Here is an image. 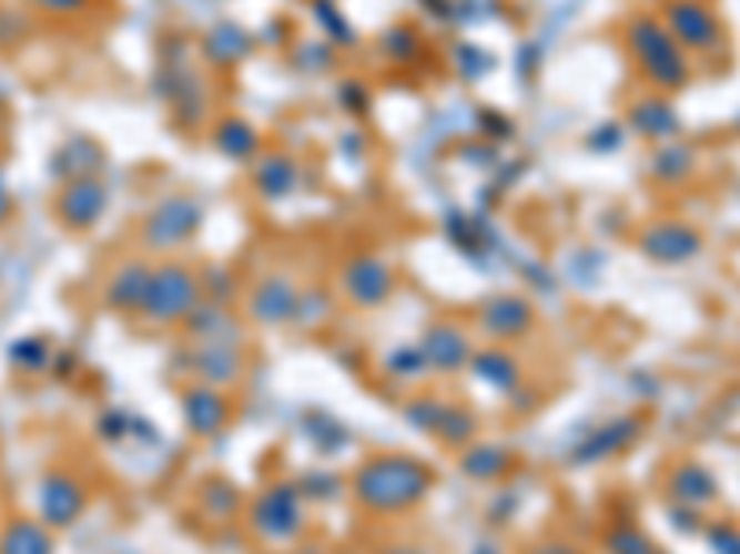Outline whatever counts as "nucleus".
<instances>
[{
  "mask_svg": "<svg viewBox=\"0 0 740 554\" xmlns=\"http://www.w3.org/2000/svg\"><path fill=\"white\" fill-rule=\"evenodd\" d=\"M429 484H434V476L423 462L385 454V459H374L359 470L356 499L367 510H378V514H396V510L415 506L429 492Z\"/></svg>",
  "mask_w": 740,
  "mask_h": 554,
  "instance_id": "1",
  "label": "nucleus"
},
{
  "mask_svg": "<svg viewBox=\"0 0 740 554\" xmlns=\"http://www.w3.org/2000/svg\"><path fill=\"white\" fill-rule=\"evenodd\" d=\"M629 49H633L640 74L648 82H656L662 89H678L689 82V60H685V49L673 41V33L662 27L659 19L637 16L626 30Z\"/></svg>",
  "mask_w": 740,
  "mask_h": 554,
  "instance_id": "2",
  "label": "nucleus"
},
{
  "mask_svg": "<svg viewBox=\"0 0 740 554\" xmlns=\"http://www.w3.org/2000/svg\"><path fill=\"white\" fill-rule=\"evenodd\" d=\"M201 307V277L185 266H163L149 277V293L141 304V315L152 321H179L193 318V310Z\"/></svg>",
  "mask_w": 740,
  "mask_h": 554,
  "instance_id": "3",
  "label": "nucleus"
},
{
  "mask_svg": "<svg viewBox=\"0 0 740 554\" xmlns=\"http://www.w3.org/2000/svg\"><path fill=\"white\" fill-rule=\"evenodd\" d=\"M667 22H670L673 41H678L681 49L711 52L722 44V22H718L707 0H670Z\"/></svg>",
  "mask_w": 740,
  "mask_h": 554,
  "instance_id": "4",
  "label": "nucleus"
},
{
  "mask_svg": "<svg viewBox=\"0 0 740 554\" xmlns=\"http://www.w3.org/2000/svg\"><path fill=\"white\" fill-rule=\"evenodd\" d=\"M196 222H201V207L193 204V199H168L163 207L152 211L149 226H145V240L152 248H171V244L185 240L190 233L196 229Z\"/></svg>",
  "mask_w": 740,
  "mask_h": 554,
  "instance_id": "5",
  "label": "nucleus"
},
{
  "mask_svg": "<svg viewBox=\"0 0 740 554\" xmlns=\"http://www.w3.org/2000/svg\"><path fill=\"white\" fill-rule=\"evenodd\" d=\"M252 521L263 536L271 540H285L301 529V503H296L293 488H271V492L260 495L256 510H252Z\"/></svg>",
  "mask_w": 740,
  "mask_h": 554,
  "instance_id": "6",
  "label": "nucleus"
},
{
  "mask_svg": "<svg viewBox=\"0 0 740 554\" xmlns=\"http://www.w3.org/2000/svg\"><path fill=\"white\" fill-rule=\"evenodd\" d=\"M341 281H345V293L363 307H378L393 296V274L378 259H371V255L352 259L345 266V274H341Z\"/></svg>",
  "mask_w": 740,
  "mask_h": 554,
  "instance_id": "7",
  "label": "nucleus"
},
{
  "mask_svg": "<svg viewBox=\"0 0 740 554\" xmlns=\"http://www.w3.org/2000/svg\"><path fill=\"white\" fill-rule=\"evenodd\" d=\"M38 506H41V517H45L52 529H63L82 514L85 492L79 488V481H71V476L52 473V476H45V484H41Z\"/></svg>",
  "mask_w": 740,
  "mask_h": 554,
  "instance_id": "8",
  "label": "nucleus"
},
{
  "mask_svg": "<svg viewBox=\"0 0 740 554\" xmlns=\"http://www.w3.org/2000/svg\"><path fill=\"white\" fill-rule=\"evenodd\" d=\"M185 407V421H190V429L196 437H215L219 429L230 421V407L223 392H215V388H190L182 399Z\"/></svg>",
  "mask_w": 740,
  "mask_h": 554,
  "instance_id": "9",
  "label": "nucleus"
},
{
  "mask_svg": "<svg viewBox=\"0 0 740 554\" xmlns=\"http://www.w3.org/2000/svg\"><path fill=\"white\" fill-rule=\"evenodd\" d=\"M667 492H670L673 503H681V506H689V510H700V506L714 503V499H718V484H714V476L703 470V465L681 462L678 470L670 473Z\"/></svg>",
  "mask_w": 740,
  "mask_h": 554,
  "instance_id": "10",
  "label": "nucleus"
},
{
  "mask_svg": "<svg viewBox=\"0 0 740 554\" xmlns=\"http://www.w3.org/2000/svg\"><path fill=\"white\" fill-rule=\"evenodd\" d=\"M645 252L662 263H685L700 252V237L689 226H681V222H667V226L645 233Z\"/></svg>",
  "mask_w": 740,
  "mask_h": 554,
  "instance_id": "11",
  "label": "nucleus"
},
{
  "mask_svg": "<svg viewBox=\"0 0 740 554\" xmlns=\"http://www.w3.org/2000/svg\"><path fill=\"white\" fill-rule=\"evenodd\" d=\"M481 326H485V332H493L496 340H511V337H518V332H526L529 326H534V310H529L526 299L504 296V299L485 304Z\"/></svg>",
  "mask_w": 740,
  "mask_h": 554,
  "instance_id": "12",
  "label": "nucleus"
},
{
  "mask_svg": "<svg viewBox=\"0 0 740 554\" xmlns=\"http://www.w3.org/2000/svg\"><path fill=\"white\" fill-rule=\"evenodd\" d=\"M108 204V193L101 182H74L60 199V215L68 226H93Z\"/></svg>",
  "mask_w": 740,
  "mask_h": 554,
  "instance_id": "13",
  "label": "nucleus"
},
{
  "mask_svg": "<svg viewBox=\"0 0 740 554\" xmlns=\"http://www.w3.org/2000/svg\"><path fill=\"white\" fill-rule=\"evenodd\" d=\"M426 366L434 370H459L470 359V340L456 326H437L426 332Z\"/></svg>",
  "mask_w": 740,
  "mask_h": 554,
  "instance_id": "14",
  "label": "nucleus"
},
{
  "mask_svg": "<svg viewBox=\"0 0 740 554\" xmlns=\"http://www.w3.org/2000/svg\"><path fill=\"white\" fill-rule=\"evenodd\" d=\"M252 310H256V318H263V321H282V318H290L293 310H296V293H293V285L285 281V277H267L256 293H252Z\"/></svg>",
  "mask_w": 740,
  "mask_h": 554,
  "instance_id": "15",
  "label": "nucleus"
},
{
  "mask_svg": "<svg viewBox=\"0 0 740 554\" xmlns=\"http://www.w3.org/2000/svg\"><path fill=\"white\" fill-rule=\"evenodd\" d=\"M149 270L145 266H123L112 285H108V299L119 307V310H141V304H145V293H149Z\"/></svg>",
  "mask_w": 740,
  "mask_h": 554,
  "instance_id": "16",
  "label": "nucleus"
},
{
  "mask_svg": "<svg viewBox=\"0 0 740 554\" xmlns=\"http://www.w3.org/2000/svg\"><path fill=\"white\" fill-rule=\"evenodd\" d=\"M0 554H52L49 532L34 521H12L0 536Z\"/></svg>",
  "mask_w": 740,
  "mask_h": 554,
  "instance_id": "17",
  "label": "nucleus"
},
{
  "mask_svg": "<svg viewBox=\"0 0 740 554\" xmlns=\"http://www.w3.org/2000/svg\"><path fill=\"white\" fill-rule=\"evenodd\" d=\"M633 126L640 133H648V137H667V133L678 130V119H673V111L667 107V100L651 96L633 107Z\"/></svg>",
  "mask_w": 740,
  "mask_h": 554,
  "instance_id": "18",
  "label": "nucleus"
},
{
  "mask_svg": "<svg viewBox=\"0 0 740 554\" xmlns=\"http://www.w3.org/2000/svg\"><path fill=\"white\" fill-rule=\"evenodd\" d=\"M215 144L226 155H234V160H249V155L260 148V133H256V126H249V122L234 119V122H223V126H219Z\"/></svg>",
  "mask_w": 740,
  "mask_h": 554,
  "instance_id": "19",
  "label": "nucleus"
},
{
  "mask_svg": "<svg viewBox=\"0 0 740 554\" xmlns=\"http://www.w3.org/2000/svg\"><path fill=\"white\" fill-rule=\"evenodd\" d=\"M604 543H607V551L611 554H656V543H651L645 532L633 529V525H615L604 536Z\"/></svg>",
  "mask_w": 740,
  "mask_h": 554,
  "instance_id": "20",
  "label": "nucleus"
},
{
  "mask_svg": "<svg viewBox=\"0 0 740 554\" xmlns=\"http://www.w3.org/2000/svg\"><path fill=\"white\" fill-rule=\"evenodd\" d=\"M637 429H640V421H618V425H607L600 437H596V443H589V448H585V459H604V454L618 451L629 437H633Z\"/></svg>",
  "mask_w": 740,
  "mask_h": 554,
  "instance_id": "21",
  "label": "nucleus"
},
{
  "mask_svg": "<svg viewBox=\"0 0 740 554\" xmlns=\"http://www.w3.org/2000/svg\"><path fill=\"white\" fill-rule=\"evenodd\" d=\"M271 166H274V177H260V188L267 196H285L293 188L296 166L285 160V155H271Z\"/></svg>",
  "mask_w": 740,
  "mask_h": 554,
  "instance_id": "22",
  "label": "nucleus"
},
{
  "mask_svg": "<svg viewBox=\"0 0 740 554\" xmlns=\"http://www.w3.org/2000/svg\"><path fill=\"white\" fill-rule=\"evenodd\" d=\"M707 540H711L714 554H740V529L733 525H714L707 532Z\"/></svg>",
  "mask_w": 740,
  "mask_h": 554,
  "instance_id": "23",
  "label": "nucleus"
},
{
  "mask_svg": "<svg viewBox=\"0 0 740 554\" xmlns=\"http://www.w3.org/2000/svg\"><path fill=\"white\" fill-rule=\"evenodd\" d=\"M49 8H57V11H74V8H82L85 0H45Z\"/></svg>",
  "mask_w": 740,
  "mask_h": 554,
  "instance_id": "24",
  "label": "nucleus"
},
{
  "mask_svg": "<svg viewBox=\"0 0 740 554\" xmlns=\"http://www.w3.org/2000/svg\"><path fill=\"white\" fill-rule=\"evenodd\" d=\"M537 554H574V551L562 547V543H545V547H540Z\"/></svg>",
  "mask_w": 740,
  "mask_h": 554,
  "instance_id": "25",
  "label": "nucleus"
},
{
  "mask_svg": "<svg viewBox=\"0 0 740 554\" xmlns=\"http://www.w3.org/2000/svg\"><path fill=\"white\" fill-rule=\"evenodd\" d=\"M478 554H496V551H493V547H489V551H485V547H481V551H478Z\"/></svg>",
  "mask_w": 740,
  "mask_h": 554,
  "instance_id": "26",
  "label": "nucleus"
}]
</instances>
